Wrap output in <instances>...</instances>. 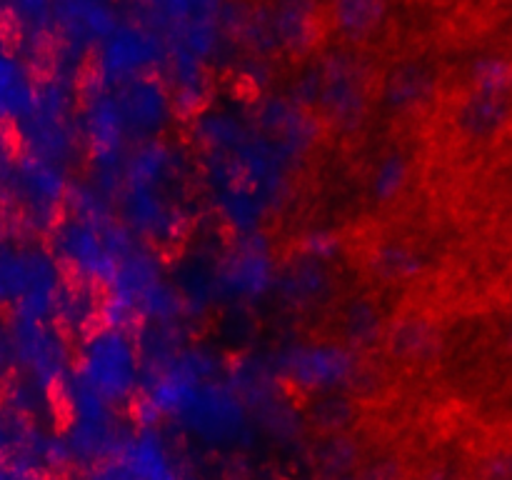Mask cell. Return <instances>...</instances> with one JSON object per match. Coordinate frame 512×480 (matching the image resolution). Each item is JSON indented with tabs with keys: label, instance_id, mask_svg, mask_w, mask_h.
<instances>
[{
	"label": "cell",
	"instance_id": "1",
	"mask_svg": "<svg viewBox=\"0 0 512 480\" xmlns=\"http://www.w3.org/2000/svg\"><path fill=\"white\" fill-rule=\"evenodd\" d=\"M485 480H512V453H503L490 460L488 470H485Z\"/></svg>",
	"mask_w": 512,
	"mask_h": 480
}]
</instances>
